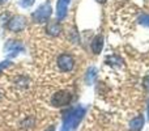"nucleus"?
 <instances>
[{"label": "nucleus", "mask_w": 149, "mask_h": 131, "mask_svg": "<svg viewBox=\"0 0 149 131\" xmlns=\"http://www.w3.org/2000/svg\"><path fill=\"white\" fill-rule=\"evenodd\" d=\"M84 113H85V109L81 108V106H76V108L70 109V111L65 114L64 119H63L62 131H74L76 130L80 121L82 119Z\"/></svg>", "instance_id": "f257e3e1"}, {"label": "nucleus", "mask_w": 149, "mask_h": 131, "mask_svg": "<svg viewBox=\"0 0 149 131\" xmlns=\"http://www.w3.org/2000/svg\"><path fill=\"white\" fill-rule=\"evenodd\" d=\"M51 16V5L50 3H45V4L39 5L38 9L31 15V18L36 22H46Z\"/></svg>", "instance_id": "f03ea898"}, {"label": "nucleus", "mask_w": 149, "mask_h": 131, "mask_svg": "<svg viewBox=\"0 0 149 131\" xmlns=\"http://www.w3.org/2000/svg\"><path fill=\"white\" fill-rule=\"evenodd\" d=\"M71 100H72V95L68 90H59L56 92L51 98V104L56 108H62V106L70 105Z\"/></svg>", "instance_id": "7ed1b4c3"}, {"label": "nucleus", "mask_w": 149, "mask_h": 131, "mask_svg": "<svg viewBox=\"0 0 149 131\" xmlns=\"http://www.w3.org/2000/svg\"><path fill=\"white\" fill-rule=\"evenodd\" d=\"M58 66H59V68L62 69V71L68 72L73 68L74 60L70 54H62V55H59V58H58Z\"/></svg>", "instance_id": "20e7f679"}, {"label": "nucleus", "mask_w": 149, "mask_h": 131, "mask_svg": "<svg viewBox=\"0 0 149 131\" xmlns=\"http://www.w3.org/2000/svg\"><path fill=\"white\" fill-rule=\"evenodd\" d=\"M26 26V21H25V17L22 16H16V17L10 18L9 22H8V29L10 32H21L24 30Z\"/></svg>", "instance_id": "39448f33"}, {"label": "nucleus", "mask_w": 149, "mask_h": 131, "mask_svg": "<svg viewBox=\"0 0 149 131\" xmlns=\"http://www.w3.org/2000/svg\"><path fill=\"white\" fill-rule=\"evenodd\" d=\"M68 4H70V0H58V3H56V17H58V20H63V18L67 16Z\"/></svg>", "instance_id": "423d86ee"}, {"label": "nucleus", "mask_w": 149, "mask_h": 131, "mask_svg": "<svg viewBox=\"0 0 149 131\" xmlns=\"http://www.w3.org/2000/svg\"><path fill=\"white\" fill-rule=\"evenodd\" d=\"M144 126V117L137 116L130 122V131H140Z\"/></svg>", "instance_id": "0eeeda50"}, {"label": "nucleus", "mask_w": 149, "mask_h": 131, "mask_svg": "<svg viewBox=\"0 0 149 131\" xmlns=\"http://www.w3.org/2000/svg\"><path fill=\"white\" fill-rule=\"evenodd\" d=\"M92 50L94 54H100L102 51V47H103V37L102 36H95L94 39L92 41Z\"/></svg>", "instance_id": "6e6552de"}, {"label": "nucleus", "mask_w": 149, "mask_h": 131, "mask_svg": "<svg viewBox=\"0 0 149 131\" xmlns=\"http://www.w3.org/2000/svg\"><path fill=\"white\" fill-rule=\"evenodd\" d=\"M47 33L49 34H51V36H58L59 34V32H60V24H59V21H50L49 22V25H47Z\"/></svg>", "instance_id": "1a4fd4ad"}, {"label": "nucleus", "mask_w": 149, "mask_h": 131, "mask_svg": "<svg viewBox=\"0 0 149 131\" xmlns=\"http://www.w3.org/2000/svg\"><path fill=\"white\" fill-rule=\"evenodd\" d=\"M95 79H97V68H95V67H90V68L88 69L86 75H85V81H86L88 84H93Z\"/></svg>", "instance_id": "9d476101"}, {"label": "nucleus", "mask_w": 149, "mask_h": 131, "mask_svg": "<svg viewBox=\"0 0 149 131\" xmlns=\"http://www.w3.org/2000/svg\"><path fill=\"white\" fill-rule=\"evenodd\" d=\"M5 49L8 50V51H12V53H17L18 50H22L24 47H22V45L18 41H9L8 42V45L5 46Z\"/></svg>", "instance_id": "9b49d317"}, {"label": "nucleus", "mask_w": 149, "mask_h": 131, "mask_svg": "<svg viewBox=\"0 0 149 131\" xmlns=\"http://www.w3.org/2000/svg\"><path fill=\"white\" fill-rule=\"evenodd\" d=\"M106 62H107V64H111V66H122V59L120 57H116V55H111V57H109L107 59H106Z\"/></svg>", "instance_id": "f8f14e48"}, {"label": "nucleus", "mask_w": 149, "mask_h": 131, "mask_svg": "<svg viewBox=\"0 0 149 131\" xmlns=\"http://www.w3.org/2000/svg\"><path fill=\"white\" fill-rule=\"evenodd\" d=\"M139 22L144 26H148L149 28V15H141L139 18Z\"/></svg>", "instance_id": "ddd939ff"}, {"label": "nucleus", "mask_w": 149, "mask_h": 131, "mask_svg": "<svg viewBox=\"0 0 149 131\" xmlns=\"http://www.w3.org/2000/svg\"><path fill=\"white\" fill-rule=\"evenodd\" d=\"M34 1H36V0H20L21 5H22L24 8H28V7H30V5H33Z\"/></svg>", "instance_id": "4468645a"}, {"label": "nucleus", "mask_w": 149, "mask_h": 131, "mask_svg": "<svg viewBox=\"0 0 149 131\" xmlns=\"http://www.w3.org/2000/svg\"><path fill=\"white\" fill-rule=\"evenodd\" d=\"M8 64H9V62H1V64H0V71H1L3 68H5Z\"/></svg>", "instance_id": "2eb2a0df"}, {"label": "nucleus", "mask_w": 149, "mask_h": 131, "mask_svg": "<svg viewBox=\"0 0 149 131\" xmlns=\"http://www.w3.org/2000/svg\"><path fill=\"white\" fill-rule=\"evenodd\" d=\"M144 85H145V87H147L148 89H149V75L147 76V79H145V81H144Z\"/></svg>", "instance_id": "dca6fc26"}, {"label": "nucleus", "mask_w": 149, "mask_h": 131, "mask_svg": "<svg viewBox=\"0 0 149 131\" xmlns=\"http://www.w3.org/2000/svg\"><path fill=\"white\" fill-rule=\"evenodd\" d=\"M97 1H98V3H105L106 0H97Z\"/></svg>", "instance_id": "f3484780"}, {"label": "nucleus", "mask_w": 149, "mask_h": 131, "mask_svg": "<svg viewBox=\"0 0 149 131\" xmlns=\"http://www.w3.org/2000/svg\"><path fill=\"white\" fill-rule=\"evenodd\" d=\"M148 118H149V101H148Z\"/></svg>", "instance_id": "a211bd4d"}, {"label": "nucleus", "mask_w": 149, "mask_h": 131, "mask_svg": "<svg viewBox=\"0 0 149 131\" xmlns=\"http://www.w3.org/2000/svg\"><path fill=\"white\" fill-rule=\"evenodd\" d=\"M4 1H7V0H0V3H4Z\"/></svg>", "instance_id": "6ab92c4d"}]
</instances>
